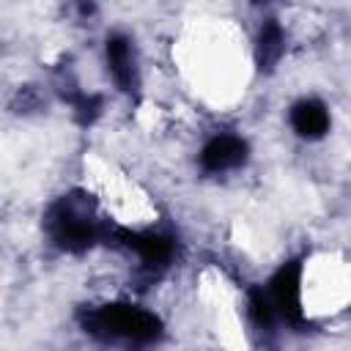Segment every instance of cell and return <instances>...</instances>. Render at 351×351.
I'll return each instance as SVG.
<instances>
[{
    "label": "cell",
    "mask_w": 351,
    "mask_h": 351,
    "mask_svg": "<svg viewBox=\"0 0 351 351\" xmlns=\"http://www.w3.org/2000/svg\"><path fill=\"white\" fill-rule=\"evenodd\" d=\"M85 332L107 343H129V346H148L154 343L165 326L162 318L137 302H101L88 310L82 318Z\"/></svg>",
    "instance_id": "cell-1"
},
{
    "label": "cell",
    "mask_w": 351,
    "mask_h": 351,
    "mask_svg": "<svg viewBox=\"0 0 351 351\" xmlns=\"http://www.w3.org/2000/svg\"><path fill=\"white\" fill-rule=\"evenodd\" d=\"M104 69H107V80L112 82V88L118 93L132 96L140 90L143 60H140V52H137L132 36L115 30L104 38Z\"/></svg>",
    "instance_id": "cell-2"
},
{
    "label": "cell",
    "mask_w": 351,
    "mask_h": 351,
    "mask_svg": "<svg viewBox=\"0 0 351 351\" xmlns=\"http://www.w3.org/2000/svg\"><path fill=\"white\" fill-rule=\"evenodd\" d=\"M250 162V143L239 132H214L197 151V167L206 176H233Z\"/></svg>",
    "instance_id": "cell-3"
},
{
    "label": "cell",
    "mask_w": 351,
    "mask_h": 351,
    "mask_svg": "<svg viewBox=\"0 0 351 351\" xmlns=\"http://www.w3.org/2000/svg\"><path fill=\"white\" fill-rule=\"evenodd\" d=\"M288 126H291V132L299 140L318 143L332 129L329 107L321 99H315V96H304V99H299V101L291 104V110H288Z\"/></svg>",
    "instance_id": "cell-4"
},
{
    "label": "cell",
    "mask_w": 351,
    "mask_h": 351,
    "mask_svg": "<svg viewBox=\"0 0 351 351\" xmlns=\"http://www.w3.org/2000/svg\"><path fill=\"white\" fill-rule=\"evenodd\" d=\"M252 55H255V66L263 74L277 71V66L288 55V30L277 16L261 19L258 33H255V44H252Z\"/></svg>",
    "instance_id": "cell-5"
}]
</instances>
